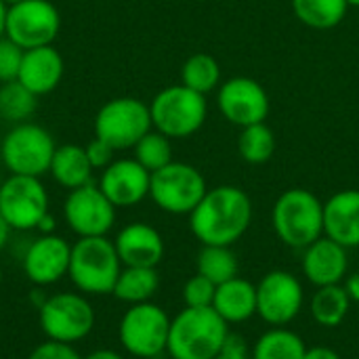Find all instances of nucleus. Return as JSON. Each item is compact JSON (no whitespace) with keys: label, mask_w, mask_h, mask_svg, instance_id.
<instances>
[{"label":"nucleus","mask_w":359,"mask_h":359,"mask_svg":"<svg viewBox=\"0 0 359 359\" xmlns=\"http://www.w3.org/2000/svg\"><path fill=\"white\" fill-rule=\"evenodd\" d=\"M198 273L215 286L238 278V257L231 246H202L198 255Z\"/></svg>","instance_id":"29"},{"label":"nucleus","mask_w":359,"mask_h":359,"mask_svg":"<svg viewBox=\"0 0 359 359\" xmlns=\"http://www.w3.org/2000/svg\"><path fill=\"white\" fill-rule=\"evenodd\" d=\"M324 236L343 248L359 246V189H343L324 202Z\"/></svg>","instance_id":"21"},{"label":"nucleus","mask_w":359,"mask_h":359,"mask_svg":"<svg viewBox=\"0 0 359 359\" xmlns=\"http://www.w3.org/2000/svg\"><path fill=\"white\" fill-rule=\"evenodd\" d=\"M149 183L151 172L147 168L135 158H120L101 170L97 185L116 208H130L149 196Z\"/></svg>","instance_id":"17"},{"label":"nucleus","mask_w":359,"mask_h":359,"mask_svg":"<svg viewBox=\"0 0 359 359\" xmlns=\"http://www.w3.org/2000/svg\"><path fill=\"white\" fill-rule=\"evenodd\" d=\"M95 309L82 292H57L38 309L40 330L48 341L76 345L95 328Z\"/></svg>","instance_id":"7"},{"label":"nucleus","mask_w":359,"mask_h":359,"mask_svg":"<svg viewBox=\"0 0 359 359\" xmlns=\"http://www.w3.org/2000/svg\"><path fill=\"white\" fill-rule=\"evenodd\" d=\"M181 84L187 88L206 95L221 86V65L208 53L191 55L181 67Z\"/></svg>","instance_id":"28"},{"label":"nucleus","mask_w":359,"mask_h":359,"mask_svg":"<svg viewBox=\"0 0 359 359\" xmlns=\"http://www.w3.org/2000/svg\"><path fill=\"white\" fill-rule=\"evenodd\" d=\"M154 130L168 139H187L196 135L208 116L206 95H200L185 84L162 88L149 103Z\"/></svg>","instance_id":"5"},{"label":"nucleus","mask_w":359,"mask_h":359,"mask_svg":"<svg viewBox=\"0 0 359 359\" xmlns=\"http://www.w3.org/2000/svg\"><path fill=\"white\" fill-rule=\"evenodd\" d=\"M0 286H2V267H0Z\"/></svg>","instance_id":"46"},{"label":"nucleus","mask_w":359,"mask_h":359,"mask_svg":"<svg viewBox=\"0 0 359 359\" xmlns=\"http://www.w3.org/2000/svg\"><path fill=\"white\" fill-rule=\"evenodd\" d=\"M215 292H217V286L210 280H206L204 276L196 273L183 286V303H185V307H194V309L212 307Z\"/></svg>","instance_id":"33"},{"label":"nucleus","mask_w":359,"mask_h":359,"mask_svg":"<svg viewBox=\"0 0 359 359\" xmlns=\"http://www.w3.org/2000/svg\"><path fill=\"white\" fill-rule=\"evenodd\" d=\"M27 359H82L74 345L57 343V341H44L32 349Z\"/></svg>","instance_id":"35"},{"label":"nucleus","mask_w":359,"mask_h":359,"mask_svg":"<svg viewBox=\"0 0 359 359\" xmlns=\"http://www.w3.org/2000/svg\"><path fill=\"white\" fill-rule=\"evenodd\" d=\"M212 309L227 324H242L257 316V286L244 278H233L217 286Z\"/></svg>","instance_id":"22"},{"label":"nucleus","mask_w":359,"mask_h":359,"mask_svg":"<svg viewBox=\"0 0 359 359\" xmlns=\"http://www.w3.org/2000/svg\"><path fill=\"white\" fill-rule=\"evenodd\" d=\"M215 359H252V353H250V349L246 347L244 339L229 334L225 347L219 351V355Z\"/></svg>","instance_id":"37"},{"label":"nucleus","mask_w":359,"mask_h":359,"mask_svg":"<svg viewBox=\"0 0 359 359\" xmlns=\"http://www.w3.org/2000/svg\"><path fill=\"white\" fill-rule=\"evenodd\" d=\"M347 0H292V11L301 23L313 29L337 27L347 15Z\"/></svg>","instance_id":"27"},{"label":"nucleus","mask_w":359,"mask_h":359,"mask_svg":"<svg viewBox=\"0 0 359 359\" xmlns=\"http://www.w3.org/2000/svg\"><path fill=\"white\" fill-rule=\"evenodd\" d=\"M217 105L225 120L240 128L265 122L269 114V97L265 88L246 76H236L223 82L217 93Z\"/></svg>","instance_id":"16"},{"label":"nucleus","mask_w":359,"mask_h":359,"mask_svg":"<svg viewBox=\"0 0 359 359\" xmlns=\"http://www.w3.org/2000/svg\"><path fill=\"white\" fill-rule=\"evenodd\" d=\"M0 183H2V179H0Z\"/></svg>","instance_id":"47"},{"label":"nucleus","mask_w":359,"mask_h":359,"mask_svg":"<svg viewBox=\"0 0 359 359\" xmlns=\"http://www.w3.org/2000/svg\"><path fill=\"white\" fill-rule=\"evenodd\" d=\"M307 351L305 341L284 326L271 328L261 334L250 349L252 359H303Z\"/></svg>","instance_id":"26"},{"label":"nucleus","mask_w":359,"mask_h":359,"mask_svg":"<svg viewBox=\"0 0 359 359\" xmlns=\"http://www.w3.org/2000/svg\"><path fill=\"white\" fill-rule=\"evenodd\" d=\"M343 286H345V290H347L351 303H359V271L358 273H353V276H349V278L345 280Z\"/></svg>","instance_id":"39"},{"label":"nucleus","mask_w":359,"mask_h":359,"mask_svg":"<svg viewBox=\"0 0 359 359\" xmlns=\"http://www.w3.org/2000/svg\"><path fill=\"white\" fill-rule=\"evenodd\" d=\"M303 359H343L330 347H307Z\"/></svg>","instance_id":"38"},{"label":"nucleus","mask_w":359,"mask_h":359,"mask_svg":"<svg viewBox=\"0 0 359 359\" xmlns=\"http://www.w3.org/2000/svg\"><path fill=\"white\" fill-rule=\"evenodd\" d=\"M349 309H351V299H349L343 284L320 286L316 290V294L311 297V303H309L311 318L324 328L341 326L343 320L347 318Z\"/></svg>","instance_id":"25"},{"label":"nucleus","mask_w":359,"mask_h":359,"mask_svg":"<svg viewBox=\"0 0 359 359\" xmlns=\"http://www.w3.org/2000/svg\"><path fill=\"white\" fill-rule=\"evenodd\" d=\"M38 107V97L19 80L0 84V118L11 124H21L32 118Z\"/></svg>","instance_id":"30"},{"label":"nucleus","mask_w":359,"mask_h":359,"mask_svg":"<svg viewBox=\"0 0 359 359\" xmlns=\"http://www.w3.org/2000/svg\"><path fill=\"white\" fill-rule=\"evenodd\" d=\"M168 313L151 301L130 305L118 326L120 345L126 353L139 359H154L162 355L168 347Z\"/></svg>","instance_id":"9"},{"label":"nucleus","mask_w":359,"mask_h":359,"mask_svg":"<svg viewBox=\"0 0 359 359\" xmlns=\"http://www.w3.org/2000/svg\"><path fill=\"white\" fill-rule=\"evenodd\" d=\"M227 339L229 324L212 307H185L170 320L166 353L172 359H215Z\"/></svg>","instance_id":"2"},{"label":"nucleus","mask_w":359,"mask_h":359,"mask_svg":"<svg viewBox=\"0 0 359 359\" xmlns=\"http://www.w3.org/2000/svg\"><path fill=\"white\" fill-rule=\"evenodd\" d=\"M48 191L40 177L11 175L0 183V215L13 231H32L48 215Z\"/></svg>","instance_id":"11"},{"label":"nucleus","mask_w":359,"mask_h":359,"mask_svg":"<svg viewBox=\"0 0 359 359\" xmlns=\"http://www.w3.org/2000/svg\"><path fill=\"white\" fill-rule=\"evenodd\" d=\"M55 227H57V223H55V217L48 212V215H46V217H44V219L38 223V227H36V229H38L40 233H55Z\"/></svg>","instance_id":"41"},{"label":"nucleus","mask_w":359,"mask_h":359,"mask_svg":"<svg viewBox=\"0 0 359 359\" xmlns=\"http://www.w3.org/2000/svg\"><path fill=\"white\" fill-rule=\"evenodd\" d=\"M93 170L95 168L90 166L86 149L76 143H65V145H57L48 175L59 187L72 191L93 183Z\"/></svg>","instance_id":"23"},{"label":"nucleus","mask_w":359,"mask_h":359,"mask_svg":"<svg viewBox=\"0 0 359 359\" xmlns=\"http://www.w3.org/2000/svg\"><path fill=\"white\" fill-rule=\"evenodd\" d=\"M82 359H124L118 351H114V349H95V351H90L88 355H84Z\"/></svg>","instance_id":"40"},{"label":"nucleus","mask_w":359,"mask_h":359,"mask_svg":"<svg viewBox=\"0 0 359 359\" xmlns=\"http://www.w3.org/2000/svg\"><path fill=\"white\" fill-rule=\"evenodd\" d=\"M349 269L347 248L322 236L303 250V276L316 286H334L343 284Z\"/></svg>","instance_id":"19"},{"label":"nucleus","mask_w":359,"mask_h":359,"mask_svg":"<svg viewBox=\"0 0 359 359\" xmlns=\"http://www.w3.org/2000/svg\"><path fill=\"white\" fill-rule=\"evenodd\" d=\"M160 288V276L156 267H122L114 286V297L128 305L147 303Z\"/></svg>","instance_id":"24"},{"label":"nucleus","mask_w":359,"mask_h":359,"mask_svg":"<svg viewBox=\"0 0 359 359\" xmlns=\"http://www.w3.org/2000/svg\"><path fill=\"white\" fill-rule=\"evenodd\" d=\"M252 202L236 185H219L206 191L189 215V229L202 246H231L250 227Z\"/></svg>","instance_id":"1"},{"label":"nucleus","mask_w":359,"mask_h":359,"mask_svg":"<svg viewBox=\"0 0 359 359\" xmlns=\"http://www.w3.org/2000/svg\"><path fill=\"white\" fill-rule=\"evenodd\" d=\"M61 29V15L50 0H21L6 8L4 36L23 50L53 44Z\"/></svg>","instance_id":"12"},{"label":"nucleus","mask_w":359,"mask_h":359,"mask_svg":"<svg viewBox=\"0 0 359 359\" xmlns=\"http://www.w3.org/2000/svg\"><path fill=\"white\" fill-rule=\"evenodd\" d=\"M84 149H86V156H88L90 166H93L95 170H103V168H107V166L116 160V149L109 147L105 141H101V139H97V137H95Z\"/></svg>","instance_id":"36"},{"label":"nucleus","mask_w":359,"mask_h":359,"mask_svg":"<svg viewBox=\"0 0 359 359\" xmlns=\"http://www.w3.org/2000/svg\"><path fill=\"white\" fill-rule=\"evenodd\" d=\"M238 151L244 162L248 164H265L276 154V135L265 124H250L244 126L238 139Z\"/></svg>","instance_id":"31"},{"label":"nucleus","mask_w":359,"mask_h":359,"mask_svg":"<svg viewBox=\"0 0 359 359\" xmlns=\"http://www.w3.org/2000/svg\"><path fill=\"white\" fill-rule=\"evenodd\" d=\"M122 271V261L116 252V244L107 236L78 238L72 244V259L67 278L78 292L88 297L111 294Z\"/></svg>","instance_id":"3"},{"label":"nucleus","mask_w":359,"mask_h":359,"mask_svg":"<svg viewBox=\"0 0 359 359\" xmlns=\"http://www.w3.org/2000/svg\"><path fill=\"white\" fill-rule=\"evenodd\" d=\"M151 128L149 105L135 97L111 99L95 116V137L116 151L133 149Z\"/></svg>","instance_id":"8"},{"label":"nucleus","mask_w":359,"mask_h":359,"mask_svg":"<svg viewBox=\"0 0 359 359\" xmlns=\"http://www.w3.org/2000/svg\"><path fill=\"white\" fill-rule=\"evenodd\" d=\"M63 74H65V61L61 53L53 44H46V46L23 50V61L17 80L36 97H42L53 93L61 84Z\"/></svg>","instance_id":"20"},{"label":"nucleus","mask_w":359,"mask_h":359,"mask_svg":"<svg viewBox=\"0 0 359 359\" xmlns=\"http://www.w3.org/2000/svg\"><path fill=\"white\" fill-rule=\"evenodd\" d=\"M57 149L50 133L36 122L13 124L0 143L2 166L11 175L23 177H42L48 172L53 154Z\"/></svg>","instance_id":"6"},{"label":"nucleus","mask_w":359,"mask_h":359,"mask_svg":"<svg viewBox=\"0 0 359 359\" xmlns=\"http://www.w3.org/2000/svg\"><path fill=\"white\" fill-rule=\"evenodd\" d=\"M271 223L286 246L305 250L324 236V202L309 189H286L273 204Z\"/></svg>","instance_id":"4"},{"label":"nucleus","mask_w":359,"mask_h":359,"mask_svg":"<svg viewBox=\"0 0 359 359\" xmlns=\"http://www.w3.org/2000/svg\"><path fill=\"white\" fill-rule=\"evenodd\" d=\"M6 4L0 0V36H4V23H6Z\"/></svg>","instance_id":"43"},{"label":"nucleus","mask_w":359,"mask_h":359,"mask_svg":"<svg viewBox=\"0 0 359 359\" xmlns=\"http://www.w3.org/2000/svg\"><path fill=\"white\" fill-rule=\"evenodd\" d=\"M23 61V48L17 46L11 38L0 36V84L17 80Z\"/></svg>","instance_id":"34"},{"label":"nucleus","mask_w":359,"mask_h":359,"mask_svg":"<svg viewBox=\"0 0 359 359\" xmlns=\"http://www.w3.org/2000/svg\"><path fill=\"white\" fill-rule=\"evenodd\" d=\"M11 227H8V223L4 221V217L0 215V250L6 246V242H8V238H11Z\"/></svg>","instance_id":"42"},{"label":"nucleus","mask_w":359,"mask_h":359,"mask_svg":"<svg viewBox=\"0 0 359 359\" xmlns=\"http://www.w3.org/2000/svg\"><path fill=\"white\" fill-rule=\"evenodd\" d=\"M349 6H359V0H347Z\"/></svg>","instance_id":"44"},{"label":"nucleus","mask_w":359,"mask_h":359,"mask_svg":"<svg viewBox=\"0 0 359 359\" xmlns=\"http://www.w3.org/2000/svg\"><path fill=\"white\" fill-rule=\"evenodd\" d=\"M303 303V284L290 271H269L257 284V316L273 328L286 326L297 320Z\"/></svg>","instance_id":"13"},{"label":"nucleus","mask_w":359,"mask_h":359,"mask_svg":"<svg viewBox=\"0 0 359 359\" xmlns=\"http://www.w3.org/2000/svg\"><path fill=\"white\" fill-rule=\"evenodd\" d=\"M208 185L204 175L185 162H170L151 172L149 198L168 215H191V210L206 196Z\"/></svg>","instance_id":"10"},{"label":"nucleus","mask_w":359,"mask_h":359,"mask_svg":"<svg viewBox=\"0 0 359 359\" xmlns=\"http://www.w3.org/2000/svg\"><path fill=\"white\" fill-rule=\"evenodd\" d=\"M114 244L122 267H158L164 257V240L149 223L137 221L124 225Z\"/></svg>","instance_id":"18"},{"label":"nucleus","mask_w":359,"mask_h":359,"mask_svg":"<svg viewBox=\"0 0 359 359\" xmlns=\"http://www.w3.org/2000/svg\"><path fill=\"white\" fill-rule=\"evenodd\" d=\"M72 244L57 233H40L23 252L21 267L25 278L38 286H50L63 280L69 271Z\"/></svg>","instance_id":"15"},{"label":"nucleus","mask_w":359,"mask_h":359,"mask_svg":"<svg viewBox=\"0 0 359 359\" xmlns=\"http://www.w3.org/2000/svg\"><path fill=\"white\" fill-rule=\"evenodd\" d=\"M2 2H4L6 6H11V4H15V2H21V0H2Z\"/></svg>","instance_id":"45"},{"label":"nucleus","mask_w":359,"mask_h":359,"mask_svg":"<svg viewBox=\"0 0 359 359\" xmlns=\"http://www.w3.org/2000/svg\"><path fill=\"white\" fill-rule=\"evenodd\" d=\"M172 139H168L166 135L158 133V130H149L135 147V160L147 168L149 172H156L160 168H164L166 164L172 162V145H170Z\"/></svg>","instance_id":"32"},{"label":"nucleus","mask_w":359,"mask_h":359,"mask_svg":"<svg viewBox=\"0 0 359 359\" xmlns=\"http://www.w3.org/2000/svg\"><path fill=\"white\" fill-rule=\"evenodd\" d=\"M116 206L99 189L97 183L72 189L63 202V217L67 227L78 238L107 236L116 225Z\"/></svg>","instance_id":"14"}]
</instances>
